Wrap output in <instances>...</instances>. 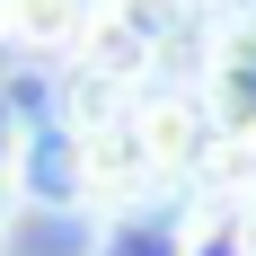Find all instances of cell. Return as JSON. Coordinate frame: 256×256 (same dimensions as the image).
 <instances>
[{
  "label": "cell",
  "mask_w": 256,
  "mask_h": 256,
  "mask_svg": "<svg viewBox=\"0 0 256 256\" xmlns=\"http://www.w3.org/2000/svg\"><path fill=\"white\" fill-rule=\"evenodd\" d=\"M194 98L221 124V142H256V9L230 18L204 44V71H194Z\"/></svg>",
  "instance_id": "obj_1"
},
{
  "label": "cell",
  "mask_w": 256,
  "mask_h": 256,
  "mask_svg": "<svg viewBox=\"0 0 256 256\" xmlns=\"http://www.w3.org/2000/svg\"><path fill=\"white\" fill-rule=\"evenodd\" d=\"M98 0H0V53H71Z\"/></svg>",
  "instance_id": "obj_2"
},
{
  "label": "cell",
  "mask_w": 256,
  "mask_h": 256,
  "mask_svg": "<svg viewBox=\"0 0 256 256\" xmlns=\"http://www.w3.org/2000/svg\"><path fill=\"white\" fill-rule=\"evenodd\" d=\"M9 212H18V168L0 159V221H9Z\"/></svg>",
  "instance_id": "obj_3"
},
{
  "label": "cell",
  "mask_w": 256,
  "mask_h": 256,
  "mask_svg": "<svg viewBox=\"0 0 256 256\" xmlns=\"http://www.w3.org/2000/svg\"><path fill=\"white\" fill-rule=\"evenodd\" d=\"M248 256H256V238H248Z\"/></svg>",
  "instance_id": "obj_4"
}]
</instances>
